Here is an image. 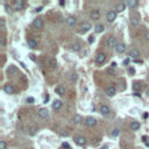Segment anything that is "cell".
<instances>
[{
    "label": "cell",
    "instance_id": "obj_14",
    "mask_svg": "<svg viewBox=\"0 0 149 149\" xmlns=\"http://www.w3.org/2000/svg\"><path fill=\"white\" fill-rule=\"evenodd\" d=\"M33 26L35 28H37V29H42L43 28V21L41 20V19H35L33 22Z\"/></svg>",
    "mask_w": 149,
    "mask_h": 149
},
{
    "label": "cell",
    "instance_id": "obj_9",
    "mask_svg": "<svg viewBox=\"0 0 149 149\" xmlns=\"http://www.w3.org/2000/svg\"><path fill=\"white\" fill-rule=\"evenodd\" d=\"M99 111H100V113L103 114V115H108V114L111 113V108L107 106V105H101Z\"/></svg>",
    "mask_w": 149,
    "mask_h": 149
},
{
    "label": "cell",
    "instance_id": "obj_23",
    "mask_svg": "<svg viewBox=\"0 0 149 149\" xmlns=\"http://www.w3.org/2000/svg\"><path fill=\"white\" fill-rule=\"evenodd\" d=\"M36 132H37V127L35 125L31 126V127L28 128V134H29V135H35Z\"/></svg>",
    "mask_w": 149,
    "mask_h": 149
},
{
    "label": "cell",
    "instance_id": "obj_28",
    "mask_svg": "<svg viewBox=\"0 0 149 149\" xmlns=\"http://www.w3.org/2000/svg\"><path fill=\"white\" fill-rule=\"evenodd\" d=\"M56 67H57V61H56V58H51V59H50V68L54 70V69H56Z\"/></svg>",
    "mask_w": 149,
    "mask_h": 149
},
{
    "label": "cell",
    "instance_id": "obj_18",
    "mask_svg": "<svg viewBox=\"0 0 149 149\" xmlns=\"http://www.w3.org/2000/svg\"><path fill=\"white\" fill-rule=\"evenodd\" d=\"M129 56H131L132 58H139L140 57V52H139V50H136V49H131Z\"/></svg>",
    "mask_w": 149,
    "mask_h": 149
},
{
    "label": "cell",
    "instance_id": "obj_52",
    "mask_svg": "<svg viewBox=\"0 0 149 149\" xmlns=\"http://www.w3.org/2000/svg\"><path fill=\"white\" fill-rule=\"evenodd\" d=\"M65 149H71V148H70V147H69V148H65Z\"/></svg>",
    "mask_w": 149,
    "mask_h": 149
},
{
    "label": "cell",
    "instance_id": "obj_5",
    "mask_svg": "<svg viewBox=\"0 0 149 149\" xmlns=\"http://www.w3.org/2000/svg\"><path fill=\"white\" fill-rule=\"evenodd\" d=\"M3 88H4V91H5V93H7V94H14V92H15L13 85H11V84H5Z\"/></svg>",
    "mask_w": 149,
    "mask_h": 149
},
{
    "label": "cell",
    "instance_id": "obj_43",
    "mask_svg": "<svg viewBox=\"0 0 149 149\" xmlns=\"http://www.w3.org/2000/svg\"><path fill=\"white\" fill-rule=\"evenodd\" d=\"M62 135H63V136H68V133H67V132H62Z\"/></svg>",
    "mask_w": 149,
    "mask_h": 149
},
{
    "label": "cell",
    "instance_id": "obj_8",
    "mask_svg": "<svg viewBox=\"0 0 149 149\" xmlns=\"http://www.w3.org/2000/svg\"><path fill=\"white\" fill-rule=\"evenodd\" d=\"M37 115H39L40 118H42V119L48 118V115H49L48 110H47V108H40V110L37 111Z\"/></svg>",
    "mask_w": 149,
    "mask_h": 149
},
{
    "label": "cell",
    "instance_id": "obj_35",
    "mask_svg": "<svg viewBox=\"0 0 149 149\" xmlns=\"http://www.w3.org/2000/svg\"><path fill=\"white\" fill-rule=\"evenodd\" d=\"M71 80H72V82H76L77 80V73H72V75H71Z\"/></svg>",
    "mask_w": 149,
    "mask_h": 149
},
{
    "label": "cell",
    "instance_id": "obj_38",
    "mask_svg": "<svg viewBox=\"0 0 149 149\" xmlns=\"http://www.w3.org/2000/svg\"><path fill=\"white\" fill-rule=\"evenodd\" d=\"M87 41H88V43H92V42L94 41V37H93V36H90V37H88Z\"/></svg>",
    "mask_w": 149,
    "mask_h": 149
},
{
    "label": "cell",
    "instance_id": "obj_10",
    "mask_svg": "<svg viewBox=\"0 0 149 149\" xmlns=\"http://www.w3.org/2000/svg\"><path fill=\"white\" fill-rule=\"evenodd\" d=\"M90 18L93 19V20H99L100 19V12L98 9H93L90 12Z\"/></svg>",
    "mask_w": 149,
    "mask_h": 149
},
{
    "label": "cell",
    "instance_id": "obj_42",
    "mask_svg": "<svg viewBox=\"0 0 149 149\" xmlns=\"http://www.w3.org/2000/svg\"><path fill=\"white\" fill-rule=\"evenodd\" d=\"M29 57H31V59H33V61H35V57H34V55H33V54H31V55H29Z\"/></svg>",
    "mask_w": 149,
    "mask_h": 149
},
{
    "label": "cell",
    "instance_id": "obj_45",
    "mask_svg": "<svg viewBox=\"0 0 149 149\" xmlns=\"http://www.w3.org/2000/svg\"><path fill=\"white\" fill-rule=\"evenodd\" d=\"M146 39L149 41V33H147V34H146Z\"/></svg>",
    "mask_w": 149,
    "mask_h": 149
},
{
    "label": "cell",
    "instance_id": "obj_26",
    "mask_svg": "<svg viewBox=\"0 0 149 149\" xmlns=\"http://www.w3.org/2000/svg\"><path fill=\"white\" fill-rule=\"evenodd\" d=\"M16 71V68L14 67V65H9L8 68H7V73L8 75H13V73H15Z\"/></svg>",
    "mask_w": 149,
    "mask_h": 149
},
{
    "label": "cell",
    "instance_id": "obj_34",
    "mask_svg": "<svg viewBox=\"0 0 149 149\" xmlns=\"http://www.w3.org/2000/svg\"><path fill=\"white\" fill-rule=\"evenodd\" d=\"M5 8H6V12L7 13H12V8H11V6H8V5H5Z\"/></svg>",
    "mask_w": 149,
    "mask_h": 149
},
{
    "label": "cell",
    "instance_id": "obj_48",
    "mask_svg": "<svg viewBox=\"0 0 149 149\" xmlns=\"http://www.w3.org/2000/svg\"><path fill=\"white\" fill-rule=\"evenodd\" d=\"M128 63H129V59L127 58V59H125V64H128Z\"/></svg>",
    "mask_w": 149,
    "mask_h": 149
},
{
    "label": "cell",
    "instance_id": "obj_27",
    "mask_svg": "<svg viewBox=\"0 0 149 149\" xmlns=\"http://www.w3.org/2000/svg\"><path fill=\"white\" fill-rule=\"evenodd\" d=\"M71 49H72L73 51H79V50H80V44H79L78 42L73 43L72 46H71Z\"/></svg>",
    "mask_w": 149,
    "mask_h": 149
},
{
    "label": "cell",
    "instance_id": "obj_46",
    "mask_svg": "<svg viewBox=\"0 0 149 149\" xmlns=\"http://www.w3.org/2000/svg\"><path fill=\"white\" fill-rule=\"evenodd\" d=\"M142 140L144 141V142H147V136H143V137H142Z\"/></svg>",
    "mask_w": 149,
    "mask_h": 149
},
{
    "label": "cell",
    "instance_id": "obj_12",
    "mask_svg": "<svg viewBox=\"0 0 149 149\" xmlns=\"http://www.w3.org/2000/svg\"><path fill=\"white\" fill-rule=\"evenodd\" d=\"M116 93V88H115V86H108V87L106 88V94L108 96V97H113L114 94Z\"/></svg>",
    "mask_w": 149,
    "mask_h": 149
},
{
    "label": "cell",
    "instance_id": "obj_16",
    "mask_svg": "<svg viewBox=\"0 0 149 149\" xmlns=\"http://www.w3.org/2000/svg\"><path fill=\"white\" fill-rule=\"evenodd\" d=\"M55 91H56V93L58 94V96H64V93H65V87H64L63 85H58L57 87L55 88Z\"/></svg>",
    "mask_w": 149,
    "mask_h": 149
},
{
    "label": "cell",
    "instance_id": "obj_37",
    "mask_svg": "<svg viewBox=\"0 0 149 149\" xmlns=\"http://www.w3.org/2000/svg\"><path fill=\"white\" fill-rule=\"evenodd\" d=\"M62 146H63V148H64V149H65V148H69V147H70V146H69V143H68V142H64L63 144H62Z\"/></svg>",
    "mask_w": 149,
    "mask_h": 149
},
{
    "label": "cell",
    "instance_id": "obj_33",
    "mask_svg": "<svg viewBox=\"0 0 149 149\" xmlns=\"http://www.w3.org/2000/svg\"><path fill=\"white\" fill-rule=\"evenodd\" d=\"M34 101H35V99H34L33 97H28V98H27V103H28V104H33Z\"/></svg>",
    "mask_w": 149,
    "mask_h": 149
},
{
    "label": "cell",
    "instance_id": "obj_39",
    "mask_svg": "<svg viewBox=\"0 0 149 149\" xmlns=\"http://www.w3.org/2000/svg\"><path fill=\"white\" fill-rule=\"evenodd\" d=\"M49 98H50V97H49V94H47V96H46V98H44V103H48V100H49Z\"/></svg>",
    "mask_w": 149,
    "mask_h": 149
},
{
    "label": "cell",
    "instance_id": "obj_15",
    "mask_svg": "<svg viewBox=\"0 0 149 149\" xmlns=\"http://www.w3.org/2000/svg\"><path fill=\"white\" fill-rule=\"evenodd\" d=\"M126 44L125 43H119L118 46H116V48H115V50L119 52V54H124V52L126 51Z\"/></svg>",
    "mask_w": 149,
    "mask_h": 149
},
{
    "label": "cell",
    "instance_id": "obj_30",
    "mask_svg": "<svg viewBox=\"0 0 149 149\" xmlns=\"http://www.w3.org/2000/svg\"><path fill=\"white\" fill-rule=\"evenodd\" d=\"M6 147H7L6 141H5V140H1V141H0V149H6Z\"/></svg>",
    "mask_w": 149,
    "mask_h": 149
},
{
    "label": "cell",
    "instance_id": "obj_20",
    "mask_svg": "<svg viewBox=\"0 0 149 149\" xmlns=\"http://www.w3.org/2000/svg\"><path fill=\"white\" fill-rule=\"evenodd\" d=\"M126 5H127L129 8H135V7H137L139 3H137L136 0H128L127 3H126Z\"/></svg>",
    "mask_w": 149,
    "mask_h": 149
},
{
    "label": "cell",
    "instance_id": "obj_47",
    "mask_svg": "<svg viewBox=\"0 0 149 149\" xmlns=\"http://www.w3.org/2000/svg\"><path fill=\"white\" fill-rule=\"evenodd\" d=\"M135 96H136V97H141V94L137 93V92H135Z\"/></svg>",
    "mask_w": 149,
    "mask_h": 149
},
{
    "label": "cell",
    "instance_id": "obj_32",
    "mask_svg": "<svg viewBox=\"0 0 149 149\" xmlns=\"http://www.w3.org/2000/svg\"><path fill=\"white\" fill-rule=\"evenodd\" d=\"M131 22L133 24H136V23H139V22H140V19H139V18H133L131 20Z\"/></svg>",
    "mask_w": 149,
    "mask_h": 149
},
{
    "label": "cell",
    "instance_id": "obj_4",
    "mask_svg": "<svg viewBox=\"0 0 149 149\" xmlns=\"http://www.w3.org/2000/svg\"><path fill=\"white\" fill-rule=\"evenodd\" d=\"M106 19L108 22H113L116 19V12L115 11H108V12H107V15H106Z\"/></svg>",
    "mask_w": 149,
    "mask_h": 149
},
{
    "label": "cell",
    "instance_id": "obj_49",
    "mask_svg": "<svg viewBox=\"0 0 149 149\" xmlns=\"http://www.w3.org/2000/svg\"><path fill=\"white\" fill-rule=\"evenodd\" d=\"M101 149H107V146H104V147H103V148H101Z\"/></svg>",
    "mask_w": 149,
    "mask_h": 149
},
{
    "label": "cell",
    "instance_id": "obj_50",
    "mask_svg": "<svg viewBox=\"0 0 149 149\" xmlns=\"http://www.w3.org/2000/svg\"><path fill=\"white\" fill-rule=\"evenodd\" d=\"M147 96L149 97V90H147Z\"/></svg>",
    "mask_w": 149,
    "mask_h": 149
},
{
    "label": "cell",
    "instance_id": "obj_25",
    "mask_svg": "<svg viewBox=\"0 0 149 149\" xmlns=\"http://www.w3.org/2000/svg\"><path fill=\"white\" fill-rule=\"evenodd\" d=\"M125 8H126L125 3H120L116 5V12H122V11H125Z\"/></svg>",
    "mask_w": 149,
    "mask_h": 149
},
{
    "label": "cell",
    "instance_id": "obj_7",
    "mask_svg": "<svg viewBox=\"0 0 149 149\" xmlns=\"http://www.w3.org/2000/svg\"><path fill=\"white\" fill-rule=\"evenodd\" d=\"M91 28H92V26L90 22H83L82 26H80V33H86V32H88Z\"/></svg>",
    "mask_w": 149,
    "mask_h": 149
},
{
    "label": "cell",
    "instance_id": "obj_3",
    "mask_svg": "<svg viewBox=\"0 0 149 149\" xmlns=\"http://www.w3.org/2000/svg\"><path fill=\"white\" fill-rule=\"evenodd\" d=\"M85 125L87 127H93V126L97 125V120L93 118V116H87L85 119Z\"/></svg>",
    "mask_w": 149,
    "mask_h": 149
},
{
    "label": "cell",
    "instance_id": "obj_19",
    "mask_svg": "<svg viewBox=\"0 0 149 149\" xmlns=\"http://www.w3.org/2000/svg\"><path fill=\"white\" fill-rule=\"evenodd\" d=\"M82 121H83L82 115H79V114H75V116L72 118V122H73V124H75V125H78V124H80Z\"/></svg>",
    "mask_w": 149,
    "mask_h": 149
},
{
    "label": "cell",
    "instance_id": "obj_24",
    "mask_svg": "<svg viewBox=\"0 0 149 149\" xmlns=\"http://www.w3.org/2000/svg\"><path fill=\"white\" fill-rule=\"evenodd\" d=\"M104 29H105V27H104V24H97L96 27H94V32L97 34H100L104 32Z\"/></svg>",
    "mask_w": 149,
    "mask_h": 149
},
{
    "label": "cell",
    "instance_id": "obj_31",
    "mask_svg": "<svg viewBox=\"0 0 149 149\" xmlns=\"http://www.w3.org/2000/svg\"><path fill=\"white\" fill-rule=\"evenodd\" d=\"M119 133H120V131H119L118 128H115V129H113V132H112V136H118V135H119Z\"/></svg>",
    "mask_w": 149,
    "mask_h": 149
},
{
    "label": "cell",
    "instance_id": "obj_51",
    "mask_svg": "<svg viewBox=\"0 0 149 149\" xmlns=\"http://www.w3.org/2000/svg\"><path fill=\"white\" fill-rule=\"evenodd\" d=\"M146 146H147V147H149V142H146Z\"/></svg>",
    "mask_w": 149,
    "mask_h": 149
},
{
    "label": "cell",
    "instance_id": "obj_1",
    "mask_svg": "<svg viewBox=\"0 0 149 149\" xmlns=\"http://www.w3.org/2000/svg\"><path fill=\"white\" fill-rule=\"evenodd\" d=\"M106 44H107L108 48H116V46H118L119 43H118V41H116V39L114 36H110L108 39H107Z\"/></svg>",
    "mask_w": 149,
    "mask_h": 149
},
{
    "label": "cell",
    "instance_id": "obj_17",
    "mask_svg": "<svg viewBox=\"0 0 149 149\" xmlns=\"http://www.w3.org/2000/svg\"><path fill=\"white\" fill-rule=\"evenodd\" d=\"M62 105H63V103H62L61 100H55L54 103H52V110H55V111L61 110Z\"/></svg>",
    "mask_w": 149,
    "mask_h": 149
},
{
    "label": "cell",
    "instance_id": "obj_40",
    "mask_svg": "<svg viewBox=\"0 0 149 149\" xmlns=\"http://www.w3.org/2000/svg\"><path fill=\"white\" fill-rule=\"evenodd\" d=\"M42 8H43L42 6H40V7H36V9H35V11H36V12H41V11H42Z\"/></svg>",
    "mask_w": 149,
    "mask_h": 149
},
{
    "label": "cell",
    "instance_id": "obj_22",
    "mask_svg": "<svg viewBox=\"0 0 149 149\" xmlns=\"http://www.w3.org/2000/svg\"><path fill=\"white\" fill-rule=\"evenodd\" d=\"M28 47H29V48H32V49L37 48V43H36V41H35L34 39H29V40H28Z\"/></svg>",
    "mask_w": 149,
    "mask_h": 149
},
{
    "label": "cell",
    "instance_id": "obj_11",
    "mask_svg": "<svg viewBox=\"0 0 149 149\" xmlns=\"http://www.w3.org/2000/svg\"><path fill=\"white\" fill-rule=\"evenodd\" d=\"M77 23V20L75 16H68L67 18V24L69 27H75Z\"/></svg>",
    "mask_w": 149,
    "mask_h": 149
},
{
    "label": "cell",
    "instance_id": "obj_6",
    "mask_svg": "<svg viewBox=\"0 0 149 149\" xmlns=\"http://www.w3.org/2000/svg\"><path fill=\"white\" fill-rule=\"evenodd\" d=\"M105 61H106V55H105L104 52H99V54L96 56V62H97L98 64H103Z\"/></svg>",
    "mask_w": 149,
    "mask_h": 149
},
{
    "label": "cell",
    "instance_id": "obj_44",
    "mask_svg": "<svg viewBox=\"0 0 149 149\" xmlns=\"http://www.w3.org/2000/svg\"><path fill=\"white\" fill-rule=\"evenodd\" d=\"M112 67H113V68H115V67H116V63H115V62H113V63H112Z\"/></svg>",
    "mask_w": 149,
    "mask_h": 149
},
{
    "label": "cell",
    "instance_id": "obj_36",
    "mask_svg": "<svg viewBox=\"0 0 149 149\" xmlns=\"http://www.w3.org/2000/svg\"><path fill=\"white\" fill-rule=\"evenodd\" d=\"M5 44H6V39L5 37H1V47H5Z\"/></svg>",
    "mask_w": 149,
    "mask_h": 149
},
{
    "label": "cell",
    "instance_id": "obj_29",
    "mask_svg": "<svg viewBox=\"0 0 149 149\" xmlns=\"http://www.w3.org/2000/svg\"><path fill=\"white\" fill-rule=\"evenodd\" d=\"M133 90H134L135 92H137L139 90H141V84H140V83H139V82H135V83H134V84H133Z\"/></svg>",
    "mask_w": 149,
    "mask_h": 149
},
{
    "label": "cell",
    "instance_id": "obj_13",
    "mask_svg": "<svg viewBox=\"0 0 149 149\" xmlns=\"http://www.w3.org/2000/svg\"><path fill=\"white\" fill-rule=\"evenodd\" d=\"M23 7H24L23 0H18V1H15V4H14V9H16V11H21V9H23Z\"/></svg>",
    "mask_w": 149,
    "mask_h": 149
},
{
    "label": "cell",
    "instance_id": "obj_41",
    "mask_svg": "<svg viewBox=\"0 0 149 149\" xmlns=\"http://www.w3.org/2000/svg\"><path fill=\"white\" fill-rule=\"evenodd\" d=\"M128 71H129L131 73H134V72H135V70H134V68H129V69H128Z\"/></svg>",
    "mask_w": 149,
    "mask_h": 149
},
{
    "label": "cell",
    "instance_id": "obj_21",
    "mask_svg": "<svg viewBox=\"0 0 149 149\" xmlns=\"http://www.w3.org/2000/svg\"><path fill=\"white\" fill-rule=\"evenodd\" d=\"M131 129L132 131H139V129H140V122L132 121L131 122Z\"/></svg>",
    "mask_w": 149,
    "mask_h": 149
},
{
    "label": "cell",
    "instance_id": "obj_2",
    "mask_svg": "<svg viewBox=\"0 0 149 149\" xmlns=\"http://www.w3.org/2000/svg\"><path fill=\"white\" fill-rule=\"evenodd\" d=\"M75 143L78 144V146H85L86 139L82 135H77V136H75Z\"/></svg>",
    "mask_w": 149,
    "mask_h": 149
}]
</instances>
